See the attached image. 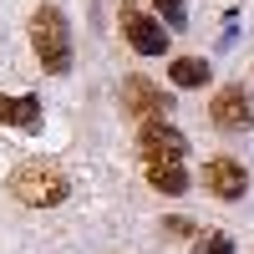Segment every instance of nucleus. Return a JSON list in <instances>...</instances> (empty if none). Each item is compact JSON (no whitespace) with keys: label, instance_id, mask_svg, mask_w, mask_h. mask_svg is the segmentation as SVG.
I'll list each match as a JSON object with an SVG mask.
<instances>
[{"label":"nucleus","instance_id":"1","mask_svg":"<svg viewBox=\"0 0 254 254\" xmlns=\"http://www.w3.org/2000/svg\"><path fill=\"white\" fill-rule=\"evenodd\" d=\"M5 188H10L26 208H56V203H66L71 178L61 173V163H51V158H26V163L10 173Z\"/></svg>","mask_w":254,"mask_h":254},{"label":"nucleus","instance_id":"2","mask_svg":"<svg viewBox=\"0 0 254 254\" xmlns=\"http://www.w3.org/2000/svg\"><path fill=\"white\" fill-rule=\"evenodd\" d=\"M31 46H36V61L51 76L71 71V26H66V15L56 5H36L31 10Z\"/></svg>","mask_w":254,"mask_h":254},{"label":"nucleus","instance_id":"3","mask_svg":"<svg viewBox=\"0 0 254 254\" xmlns=\"http://www.w3.org/2000/svg\"><path fill=\"white\" fill-rule=\"evenodd\" d=\"M117 26H122L127 46H132L137 56H163V51H168V26H163L158 15H147V10H137V5H122V10H117Z\"/></svg>","mask_w":254,"mask_h":254},{"label":"nucleus","instance_id":"4","mask_svg":"<svg viewBox=\"0 0 254 254\" xmlns=\"http://www.w3.org/2000/svg\"><path fill=\"white\" fill-rule=\"evenodd\" d=\"M168 107H173V97H168L158 81H147V76H127V81H122V112H127V117H137V122H163Z\"/></svg>","mask_w":254,"mask_h":254},{"label":"nucleus","instance_id":"5","mask_svg":"<svg viewBox=\"0 0 254 254\" xmlns=\"http://www.w3.org/2000/svg\"><path fill=\"white\" fill-rule=\"evenodd\" d=\"M137 147H142V163L147 168H163V163H183L188 153V137L168 122H142L137 127Z\"/></svg>","mask_w":254,"mask_h":254},{"label":"nucleus","instance_id":"6","mask_svg":"<svg viewBox=\"0 0 254 254\" xmlns=\"http://www.w3.org/2000/svg\"><path fill=\"white\" fill-rule=\"evenodd\" d=\"M203 188H208L214 198L234 203V198H244V188H249V173H244V163H239V158L219 153V158H208V163H203Z\"/></svg>","mask_w":254,"mask_h":254},{"label":"nucleus","instance_id":"7","mask_svg":"<svg viewBox=\"0 0 254 254\" xmlns=\"http://www.w3.org/2000/svg\"><path fill=\"white\" fill-rule=\"evenodd\" d=\"M208 117H214V127H224V132H244L254 122V102H249L244 87H219L214 102H208Z\"/></svg>","mask_w":254,"mask_h":254},{"label":"nucleus","instance_id":"8","mask_svg":"<svg viewBox=\"0 0 254 254\" xmlns=\"http://www.w3.org/2000/svg\"><path fill=\"white\" fill-rule=\"evenodd\" d=\"M208 76H214V66H208L203 56H173V66H168V81L183 92H193V87H208Z\"/></svg>","mask_w":254,"mask_h":254},{"label":"nucleus","instance_id":"9","mask_svg":"<svg viewBox=\"0 0 254 254\" xmlns=\"http://www.w3.org/2000/svg\"><path fill=\"white\" fill-rule=\"evenodd\" d=\"M0 122L5 127H41V102L36 97H0Z\"/></svg>","mask_w":254,"mask_h":254},{"label":"nucleus","instance_id":"10","mask_svg":"<svg viewBox=\"0 0 254 254\" xmlns=\"http://www.w3.org/2000/svg\"><path fill=\"white\" fill-rule=\"evenodd\" d=\"M147 183H153L158 193H168V198L188 193V173H183V163H163V168H147Z\"/></svg>","mask_w":254,"mask_h":254},{"label":"nucleus","instance_id":"11","mask_svg":"<svg viewBox=\"0 0 254 254\" xmlns=\"http://www.w3.org/2000/svg\"><path fill=\"white\" fill-rule=\"evenodd\" d=\"M193 249H198V254H234V239L214 229V234H198V239H193Z\"/></svg>","mask_w":254,"mask_h":254},{"label":"nucleus","instance_id":"12","mask_svg":"<svg viewBox=\"0 0 254 254\" xmlns=\"http://www.w3.org/2000/svg\"><path fill=\"white\" fill-rule=\"evenodd\" d=\"M153 10H158V20H168V26H183V20H188L183 0H153Z\"/></svg>","mask_w":254,"mask_h":254},{"label":"nucleus","instance_id":"13","mask_svg":"<svg viewBox=\"0 0 254 254\" xmlns=\"http://www.w3.org/2000/svg\"><path fill=\"white\" fill-rule=\"evenodd\" d=\"M163 234H168V239H188V234H193V224H188V219H163Z\"/></svg>","mask_w":254,"mask_h":254}]
</instances>
